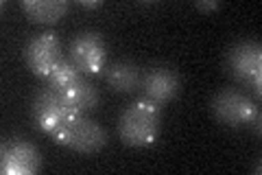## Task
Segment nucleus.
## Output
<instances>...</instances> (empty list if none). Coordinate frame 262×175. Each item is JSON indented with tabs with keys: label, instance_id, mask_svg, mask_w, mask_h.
Returning <instances> with one entry per match:
<instances>
[{
	"label": "nucleus",
	"instance_id": "nucleus-14",
	"mask_svg": "<svg viewBox=\"0 0 262 175\" xmlns=\"http://www.w3.org/2000/svg\"><path fill=\"white\" fill-rule=\"evenodd\" d=\"M194 7L199 11H214V9H221V3H216V0H212V3H208V0H196Z\"/></svg>",
	"mask_w": 262,
	"mask_h": 175
},
{
	"label": "nucleus",
	"instance_id": "nucleus-15",
	"mask_svg": "<svg viewBox=\"0 0 262 175\" xmlns=\"http://www.w3.org/2000/svg\"><path fill=\"white\" fill-rule=\"evenodd\" d=\"M79 5L85 7V9H96V7H101L103 3H101V0H94V3H85V0H79Z\"/></svg>",
	"mask_w": 262,
	"mask_h": 175
},
{
	"label": "nucleus",
	"instance_id": "nucleus-13",
	"mask_svg": "<svg viewBox=\"0 0 262 175\" xmlns=\"http://www.w3.org/2000/svg\"><path fill=\"white\" fill-rule=\"evenodd\" d=\"M79 70H77V66L72 64L68 57H61L59 62H57V66L51 70V74H48V79L44 81L48 88H53V90H57V92H61L63 88H68L72 81H75L77 77H79Z\"/></svg>",
	"mask_w": 262,
	"mask_h": 175
},
{
	"label": "nucleus",
	"instance_id": "nucleus-11",
	"mask_svg": "<svg viewBox=\"0 0 262 175\" xmlns=\"http://www.w3.org/2000/svg\"><path fill=\"white\" fill-rule=\"evenodd\" d=\"M20 9L35 24H57L70 9L68 0H20Z\"/></svg>",
	"mask_w": 262,
	"mask_h": 175
},
{
	"label": "nucleus",
	"instance_id": "nucleus-6",
	"mask_svg": "<svg viewBox=\"0 0 262 175\" xmlns=\"http://www.w3.org/2000/svg\"><path fill=\"white\" fill-rule=\"evenodd\" d=\"M61 40L55 31H42L33 35L24 46V64L37 79L46 81L51 70L61 60Z\"/></svg>",
	"mask_w": 262,
	"mask_h": 175
},
{
	"label": "nucleus",
	"instance_id": "nucleus-3",
	"mask_svg": "<svg viewBox=\"0 0 262 175\" xmlns=\"http://www.w3.org/2000/svg\"><path fill=\"white\" fill-rule=\"evenodd\" d=\"M212 116L225 127L232 129H245L253 127L260 131V107L251 96L236 88H223L212 96L210 101Z\"/></svg>",
	"mask_w": 262,
	"mask_h": 175
},
{
	"label": "nucleus",
	"instance_id": "nucleus-9",
	"mask_svg": "<svg viewBox=\"0 0 262 175\" xmlns=\"http://www.w3.org/2000/svg\"><path fill=\"white\" fill-rule=\"evenodd\" d=\"M142 88H144V96H149L151 101L166 105L179 94L182 88V77L175 68L170 66H153L146 70L144 79H142Z\"/></svg>",
	"mask_w": 262,
	"mask_h": 175
},
{
	"label": "nucleus",
	"instance_id": "nucleus-1",
	"mask_svg": "<svg viewBox=\"0 0 262 175\" xmlns=\"http://www.w3.org/2000/svg\"><path fill=\"white\" fill-rule=\"evenodd\" d=\"M162 129V105L149 96L136 99L118 116L116 131L125 147H149L160 136Z\"/></svg>",
	"mask_w": 262,
	"mask_h": 175
},
{
	"label": "nucleus",
	"instance_id": "nucleus-10",
	"mask_svg": "<svg viewBox=\"0 0 262 175\" xmlns=\"http://www.w3.org/2000/svg\"><path fill=\"white\" fill-rule=\"evenodd\" d=\"M59 94L66 99V103H68L72 110H77L81 114H92L98 107V101H101L98 90L94 88V83L90 81L85 74H79V77L72 81L68 88H63Z\"/></svg>",
	"mask_w": 262,
	"mask_h": 175
},
{
	"label": "nucleus",
	"instance_id": "nucleus-5",
	"mask_svg": "<svg viewBox=\"0 0 262 175\" xmlns=\"http://www.w3.org/2000/svg\"><path fill=\"white\" fill-rule=\"evenodd\" d=\"M68 60L77 66V70L85 77L101 74L107 62V46L96 31H81L70 42Z\"/></svg>",
	"mask_w": 262,
	"mask_h": 175
},
{
	"label": "nucleus",
	"instance_id": "nucleus-7",
	"mask_svg": "<svg viewBox=\"0 0 262 175\" xmlns=\"http://www.w3.org/2000/svg\"><path fill=\"white\" fill-rule=\"evenodd\" d=\"M44 164L39 149L22 138L5 140L0 147V171L3 175H35Z\"/></svg>",
	"mask_w": 262,
	"mask_h": 175
},
{
	"label": "nucleus",
	"instance_id": "nucleus-4",
	"mask_svg": "<svg viewBox=\"0 0 262 175\" xmlns=\"http://www.w3.org/2000/svg\"><path fill=\"white\" fill-rule=\"evenodd\" d=\"M227 74L243 88L253 90L260 96L262 88V46L260 42L243 40L227 51L225 60Z\"/></svg>",
	"mask_w": 262,
	"mask_h": 175
},
{
	"label": "nucleus",
	"instance_id": "nucleus-12",
	"mask_svg": "<svg viewBox=\"0 0 262 175\" xmlns=\"http://www.w3.org/2000/svg\"><path fill=\"white\" fill-rule=\"evenodd\" d=\"M105 79H107L110 88L116 90L120 94H129V92H136L140 88V68L131 62H114L107 66L105 70Z\"/></svg>",
	"mask_w": 262,
	"mask_h": 175
},
{
	"label": "nucleus",
	"instance_id": "nucleus-2",
	"mask_svg": "<svg viewBox=\"0 0 262 175\" xmlns=\"http://www.w3.org/2000/svg\"><path fill=\"white\" fill-rule=\"evenodd\" d=\"M48 136L57 145L77 153H96L107 145V131L90 119V114H81L77 110L66 112L59 125Z\"/></svg>",
	"mask_w": 262,
	"mask_h": 175
},
{
	"label": "nucleus",
	"instance_id": "nucleus-8",
	"mask_svg": "<svg viewBox=\"0 0 262 175\" xmlns=\"http://www.w3.org/2000/svg\"><path fill=\"white\" fill-rule=\"evenodd\" d=\"M72 107L66 103V99L53 88H39L31 103V116L35 127L42 134H51V131L59 125V121L66 116V112H70Z\"/></svg>",
	"mask_w": 262,
	"mask_h": 175
}]
</instances>
